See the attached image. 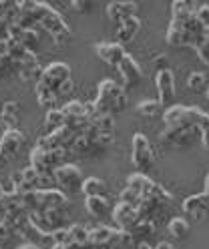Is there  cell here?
<instances>
[{
    "label": "cell",
    "instance_id": "obj_1",
    "mask_svg": "<svg viewBox=\"0 0 209 249\" xmlns=\"http://www.w3.org/2000/svg\"><path fill=\"white\" fill-rule=\"evenodd\" d=\"M91 103L95 111L93 117H115L127 108V90L113 79H103L96 87V99Z\"/></svg>",
    "mask_w": 209,
    "mask_h": 249
},
{
    "label": "cell",
    "instance_id": "obj_2",
    "mask_svg": "<svg viewBox=\"0 0 209 249\" xmlns=\"http://www.w3.org/2000/svg\"><path fill=\"white\" fill-rule=\"evenodd\" d=\"M165 127H193L199 133L209 127V115L197 107H181L173 105L163 113Z\"/></svg>",
    "mask_w": 209,
    "mask_h": 249
},
{
    "label": "cell",
    "instance_id": "obj_3",
    "mask_svg": "<svg viewBox=\"0 0 209 249\" xmlns=\"http://www.w3.org/2000/svg\"><path fill=\"white\" fill-rule=\"evenodd\" d=\"M71 79V67L67 62H51L46 65L44 71H42V76L40 81L37 83V89H44V90H51V92H58V87ZM58 97V95H57Z\"/></svg>",
    "mask_w": 209,
    "mask_h": 249
},
{
    "label": "cell",
    "instance_id": "obj_4",
    "mask_svg": "<svg viewBox=\"0 0 209 249\" xmlns=\"http://www.w3.org/2000/svg\"><path fill=\"white\" fill-rule=\"evenodd\" d=\"M131 163L139 171H147L153 167L155 153H153V147L149 143L147 135H143V133L133 135V139H131Z\"/></svg>",
    "mask_w": 209,
    "mask_h": 249
},
{
    "label": "cell",
    "instance_id": "obj_5",
    "mask_svg": "<svg viewBox=\"0 0 209 249\" xmlns=\"http://www.w3.org/2000/svg\"><path fill=\"white\" fill-rule=\"evenodd\" d=\"M24 141L26 137L20 129H6L2 133V137H0V167H6L12 159L19 157Z\"/></svg>",
    "mask_w": 209,
    "mask_h": 249
},
{
    "label": "cell",
    "instance_id": "obj_6",
    "mask_svg": "<svg viewBox=\"0 0 209 249\" xmlns=\"http://www.w3.org/2000/svg\"><path fill=\"white\" fill-rule=\"evenodd\" d=\"M55 183L62 189V193H80V187H83V173L75 163H62L60 167H57L53 171Z\"/></svg>",
    "mask_w": 209,
    "mask_h": 249
},
{
    "label": "cell",
    "instance_id": "obj_7",
    "mask_svg": "<svg viewBox=\"0 0 209 249\" xmlns=\"http://www.w3.org/2000/svg\"><path fill=\"white\" fill-rule=\"evenodd\" d=\"M195 133H199L193 127H165L161 131V143H165L169 147H187L193 143Z\"/></svg>",
    "mask_w": 209,
    "mask_h": 249
},
{
    "label": "cell",
    "instance_id": "obj_8",
    "mask_svg": "<svg viewBox=\"0 0 209 249\" xmlns=\"http://www.w3.org/2000/svg\"><path fill=\"white\" fill-rule=\"evenodd\" d=\"M38 199H40V207L42 211H67L71 207V199L67 197V193H62L60 189H38Z\"/></svg>",
    "mask_w": 209,
    "mask_h": 249
},
{
    "label": "cell",
    "instance_id": "obj_9",
    "mask_svg": "<svg viewBox=\"0 0 209 249\" xmlns=\"http://www.w3.org/2000/svg\"><path fill=\"white\" fill-rule=\"evenodd\" d=\"M111 217H113V221H115V227L121 229V231H131L137 225V221L141 219L137 209L131 207V205H125V203H117L115 207H113Z\"/></svg>",
    "mask_w": 209,
    "mask_h": 249
},
{
    "label": "cell",
    "instance_id": "obj_10",
    "mask_svg": "<svg viewBox=\"0 0 209 249\" xmlns=\"http://www.w3.org/2000/svg\"><path fill=\"white\" fill-rule=\"evenodd\" d=\"M155 87H157L159 103H171L175 99V74H173V71L171 69L157 71Z\"/></svg>",
    "mask_w": 209,
    "mask_h": 249
},
{
    "label": "cell",
    "instance_id": "obj_11",
    "mask_svg": "<svg viewBox=\"0 0 209 249\" xmlns=\"http://www.w3.org/2000/svg\"><path fill=\"white\" fill-rule=\"evenodd\" d=\"M95 53L101 60H105L111 67H119L121 60L125 58V49L119 42H96L95 44Z\"/></svg>",
    "mask_w": 209,
    "mask_h": 249
},
{
    "label": "cell",
    "instance_id": "obj_12",
    "mask_svg": "<svg viewBox=\"0 0 209 249\" xmlns=\"http://www.w3.org/2000/svg\"><path fill=\"white\" fill-rule=\"evenodd\" d=\"M107 17L111 22L121 24L123 20L137 17V2H129V0H121V2H109L107 4Z\"/></svg>",
    "mask_w": 209,
    "mask_h": 249
},
{
    "label": "cell",
    "instance_id": "obj_13",
    "mask_svg": "<svg viewBox=\"0 0 209 249\" xmlns=\"http://www.w3.org/2000/svg\"><path fill=\"white\" fill-rule=\"evenodd\" d=\"M117 69H119V72H121L127 87H137L141 83V79H143V71L139 67V62L131 54H125V58L121 60V65Z\"/></svg>",
    "mask_w": 209,
    "mask_h": 249
},
{
    "label": "cell",
    "instance_id": "obj_14",
    "mask_svg": "<svg viewBox=\"0 0 209 249\" xmlns=\"http://www.w3.org/2000/svg\"><path fill=\"white\" fill-rule=\"evenodd\" d=\"M185 215H191L193 219H201L203 213L209 211V195L207 193H197V195H189L183 205H181Z\"/></svg>",
    "mask_w": 209,
    "mask_h": 249
},
{
    "label": "cell",
    "instance_id": "obj_15",
    "mask_svg": "<svg viewBox=\"0 0 209 249\" xmlns=\"http://www.w3.org/2000/svg\"><path fill=\"white\" fill-rule=\"evenodd\" d=\"M115 237H117V227H109V225L89 227V243H95V245H113V247H115Z\"/></svg>",
    "mask_w": 209,
    "mask_h": 249
},
{
    "label": "cell",
    "instance_id": "obj_16",
    "mask_svg": "<svg viewBox=\"0 0 209 249\" xmlns=\"http://www.w3.org/2000/svg\"><path fill=\"white\" fill-rule=\"evenodd\" d=\"M42 71H44V67L38 62L37 54H30L19 67V76L26 83H38L40 76H42Z\"/></svg>",
    "mask_w": 209,
    "mask_h": 249
},
{
    "label": "cell",
    "instance_id": "obj_17",
    "mask_svg": "<svg viewBox=\"0 0 209 249\" xmlns=\"http://www.w3.org/2000/svg\"><path fill=\"white\" fill-rule=\"evenodd\" d=\"M60 113L64 119H91L93 117V103H83V101H69L64 103Z\"/></svg>",
    "mask_w": 209,
    "mask_h": 249
},
{
    "label": "cell",
    "instance_id": "obj_18",
    "mask_svg": "<svg viewBox=\"0 0 209 249\" xmlns=\"http://www.w3.org/2000/svg\"><path fill=\"white\" fill-rule=\"evenodd\" d=\"M139 30H141V20L137 17H131V18H127L123 20L119 26H117V42L123 46L127 42H133L135 36L139 35Z\"/></svg>",
    "mask_w": 209,
    "mask_h": 249
},
{
    "label": "cell",
    "instance_id": "obj_19",
    "mask_svg": "<svg viewBox=\"0 0 209 249\" xmlns=\"http://www.w3.org/2000/svg\"><path fill=\"white\" fill-rule=\"evenodd\" d=\"M19 115H20V105L16 101L2 103V115H0V123L4 124V129H19Z\"/></svg>",
    "mask_w": 209,
    "mask_h": 249
},
{
    "label": "cell",
    "instance_id": "obj_20",
    "mask_svg": "<svg viewBox=\"0 0 209 249\" xmlns=\"http://www.w3.org/2000/svg\"><path fill=\"white\" fill-rule=\"evenodd\" d=\"M153 185H155V181L151 177H147L145 173H133L131 177L127 179V187L129 189H133L135 193H139L141 197H147L151 193V189H153Z\"/></svg>",
    "mask_w": 209,
    "mask_h": 249
},
{
    "label": "cell",
    "instance_id": "obj_21",
    "mask_svg": "<svg viewBox=\"0 0 209 249\" xmlns=\"http://www.w3.org/2000/svg\"><path fill=\"white\" fill-rule=\"evenodd\" d=\"M85 209L89 211V215H93V217H105V215H109V211H111V205H109V201H107V197L103 195V197H85Z\"/></svg>",
    "mask_w": 209,
    "mask_h": 249
},
{
    "label": "cell",
    "instance_id": "obj_22",
    "mask_svg": "<svg viewBox=\"0 0 209 249\" xmlns=\"http://www.w3.org/2000/svg\"><path fill=\"white\" fill-rule=\"evenodd\" d=\"M155 225L151 223V221H145V219H139L137 221V225L129 231L131 233V239H133V245H139V243H145L147 241L153 233H155Z\"/></svg>",
    "mask_w": 209,
    "mask_h": 249
},
{
    "label": "cell",
    "instance_id": "obj_23",
    "mask_svg": "<svg viewBox=\"0 0 209 249\" xmlns=\"http://www.w3.org/2000/svg\"><path fill=\"white\" fill-rule=\"evenodd\" d=\"M80 193H83L85 197H103L107 193V185L99 177H87V179H83Z\"/></svg>",
    "mask_w": 209,
    "mask_h": 249
},
{
    "label": "cell",
    "instance_id": "obj_24",
    "mask_svg": "<svg viewBox=\"0 0 209 249\" xmlns=\"http://www.w3.org/2000/svg\"><path fill=\"white\" fill-rule=\"evenodd\" d=\"M16 42H20L24 49L28 51V53H32L35 54V51L38 49V44H40V33L37 28H28V30H22L20 33V36H19V40Z\"/></svg>",
    "mask_w": 209,
    "mask_h": 249
},
{
    "label": "cell",
    "instance_id": "obj_25",
    "mask_svg": "<svg viewBox=\"0 0 209 249\" xmlns=\"http://www.w3.org/2000/svg\"><path fill=\"white\" fill-rule=\"evenodd\" d=\"M64 124V115L60 113V108H48L44 115V129L46 133H53L57 129H60Z\"/></svg>",
    "mask_w": 209,
    "mask_h": 249
},
{
    "label": "cell",
    "instance_id": "obj_26",
    "mask_svg": "<svg viewBox=\"0 0 209 249\" xmlns=\"http://www.w3.org/2000/svg\"><path fill=\"white\" fill-rule=\"evenodd\" d=\"M167 231L173 239H183L189 233V223L183 219V217H173V219L167 223Z\"/></svg>",
    "mask_w": 209,
    "mask_h": 249
},
{
    "label": "cell",
    "instance_id": "obj_27",
    "mask_svg": "<svg viewBox=\"0 0 209 249\" xmlns=\"http://www.w3.org/2000/svg\"><path fill=\"white\" fill-rule=\"evenodd\" d=\"M137 113L143 115V117H147V119L157 117V115L161 113V103H159V99H143V101L137 105Z\"/></svg>",
    "mask_w": 209,
    "mask_h": 249
},
{
    "label": "cell",
    "instance_id": "obj_28",
    "mask_svg": "<svg viewBox=\"0 0 209 249\" xmlns=\"http://www.w3.org/2000/svg\"><path fill=\"white\" fill-rule=\"evenodd\" d=\"M69 235H71V241L73 243L85 245V243H89V227L83 225V223H73L69 227Z\"/></svg>",
    "mask_w": 209,
    "mask_h": 249
},
{
    "label": "cell",
    "instance_id": "obj_29",
    "mask_svg": "<svg viewBox=\"0 0 209 249\" xmlns=\"http://www.w3.org/2000/svg\"><path fill=\"white\" fill-rule=\"evenodd\" d=\"M197 4L189 2V0H175L171 4V17H187V14H195Z\"/></svg>",
    "mask_w": 209,
    "mask_h": 249
},
{
    "label": "cell",
    "instance_id": "obj_30",
    "mask_svg": "<svg viewBox=\"0 0 209 249\" xmlns=\"http://www.w3.org/2000/svg\"><path fill=\"white\" fill-rule=\"evenodd\" d=\"M96 133H113L115 131V117H93L89 119Z\"/></svg>",
    "mask_w": 209,
    "mask_h": 249
},
{
    "label": "cell",
    "instance_id": "obj_31",
    "mask_svg": "<svg viewBox=\"0 0 209 249\" xmlns=\"http://www.w3.org/2000/svg\"><path fill=\"white\" fill-rule=\"evenodd\" d=\"M187 87L191 90H201L203 87H207V76L199 71H193L189 76H187Z\"/></svg>",
    "mask_w": 209,
    "mask_h": 249
},
{
    "label": "cell",
    "instance_id": "obj_32",
    "mask_svg": "<svg viewBox=\"0 0 209 249\" xmlns=\"http://www.w3.org/2000/svg\"><path fill=\"white\" fill-rule=\"evenodd\" d=\"M14 71H19V65L8 54H0V79H6Z\"/></svg>",
    "mask_w": 209,
    "mask_h": 249
},
{
    "label": "cell",
    "instance_id": "obj_33",
    "mask_svg": "<svg viewBox=\"0 0 209 249\" xmlns=\"http://www.w3.org/2000/svg\"><path fill=\"white\" fill-rule=\"evenodd\" d=\"M119 199H121V201H119V203H125V205H131V207H135V209H137V207H139V203H141V199H143V197H141L139 193H135L133 189H129V187H127V189H125V191H121Z\"/></svg>",
    "mask_w": 209,
    "mask_h": 249
},
{
    "label": "cell",
    "instance_id": "obj_34",
    "mask_svg": "<svg viewBox=\"0 0 209 249\" xmlns=\"http://www.w3.org/2000/svg\"><path fill=\"white\" fill-rule=\"evenodd\" d=\"M195 53H197V56H199V60L203 62V65L209 67V28H207V33H205L203 40L195 46Z\"/></svg>",
    "mask_w": 209,
    "mask_h": 249
},
{
    "label": "cell",
    "instance_id": "obj_35",
    "mask_svg": "<svg viewBox=\"0 0 209 249\" xmlns=\"http://www.w3.org/2000/svg\"><path fill=\"white\" fill-rule=\"evenodd\" d=\"M20 175H22V181L32 183V185H37V181H38V171L35 167H30V165L20 171ZM37 189H38V187H37Z\"/></svg>",
    "mask_w": 209,
    "mask_h": 249
},
{
    "label": "cell",
    "instance_id": "obj_36",
    "mask_svg": "<svg viewBox=\"0 0 209 249\" xmlns=\"http://www.w3.org/2000/svg\"><path fill=\"white\" fill-rule=\"evenodd\" d=\"M195 18L203 24V26H209V4H197L195 8Z\"/></svg>",
    "mask_w": 209,
    "mask_h": 249
},
{
    "label": "cell",
    "instance_id": "obj_37",
    "mask_svg": "<svg viewBox=\"0 0 209 249\" xmlns=\"http://www.w3.org/2000/svg\"><path fill=\"white\" fill-rule=\"evenodd\" d=\"M71 6L75 12H89L93 8V2H89V0H73Z\"/></svg>",
    "mask_w": 209,
    "mask_h": 249
},
{
    "label": "cell",
    "instance_id": "obj_38",
    "mask_svg": "<svg viewBox=\"0 0 209 249\" xmlns=\"http://www.w3.org/2000/svg\"><path fill=\"white\" fill-rule=\"evenodd\" d=\"M73 89H75V83H73V79L64 81V83L58 87V92H57V95H58V99H64L67 95H71V92H73Z\"/></svg>",
    "mask_w": 209,
    "mask_h": 249
},
{
    "label": "cell",
    "instance_id": "obj_39",
    "mask_svg": "<svg viewBox=\"0 0 209 249\" xmlns=\"http://www.w3.org/2000/svg\"><path fill=\"white\" fill-rule=\"evenodd\" d=\"M153 62H155V67H157V71H163V69H169V67H167V56H165V54H155Z\"/></svg>",
    "mask_w": 209,
    "mask_h": 249
},
{
    "label": "cell",
    "instance_id": "obj_40",
    "mask_svg": "<svg viewBox=\"0 0 209 249\" xmlns=\"http://www.w3.org/2000/svg\"><path fill=\"white\" fill-rule=\"evenodd\" d=\"M199 137H201V143H203L205 151H209V127H207V129H203V131L199 133Z\"/></svg>",
    "mask_w": 209,
    "mask_h": 249
},
{
    "label": "cell",
    "instance_id": "obj_41",
    "mask_svg": "<svg viewBox=\"0 0 209 249\" xmlns=\"http://www.w3.org/2000/svg\"><path fill=\"white\" fill-rule=\"evenodd\" d=\"M16 249H42V247H40V245H37V243H30V241H26V243L19 245Z\"/></svg>",
    "mask_w": 209,
    "mask_h": 249
},
{
    "label": "cell",
    "instance_id": "obj_42",
    "mask_svg": "<svg viewBox=\"0 0 209 249\" xmlns=\"http://www.w3.org/2000/svg\"><path fill=\"white\" fill-rule=\"evenodd\" d=\"M6 217H8V209H6L2 203H0V223H4Z\"/></svg>",
    "mask_w": 209,
    "mask_h": 249
},
{
    "label": "cell",
    "instance_id": "obj_43",
    "mask_svg": "<svg viewBox=\"0 0 209 249\" xmlns=\"http://www.w3.org/2000/svg\"><path fill=\"white\" fill-rule=\"evenodd\" d=\"M155 249H173V245L171 243H167V241H161V243H157V247Z\"/></svg>",
    "mask_w": 209,
    "mask_h": 249
},
{
    "label": "cell",
    "instance_id": "obj_44",
    "mask_svg": "<svg viewBox=\"0 0 209 249\" xmlns=\"http://www.w3.org/2000/svg\"><path fill=\"white\" fill-rule=\"evenodd\" d=\"M137 249H155V247H151L147 241H145V243H139V245H137Z\"/></svg>",
    "mask_w": 209,
    "mask_h": 249
},
{
    "label": "cell",
    "instance_id": "obj_45",
    "mask_svg": "<svg viewBox=\"0 0 209 249\" xmlns=\"http://www.w3.org/2000/svg\"><path fill=\"white\" fill-rule=\"evenodd\" d=\"M203 193H207V195H209V173L205 175V191H203Z\"/></svg>",
    "mask_w": 209,
    "mask_h": 249
},
{
    "label": "cell",
    "instance_id": "obj_46",
    "mask_svg": "<svg viewBox=\"0 0 209 249\" xmlns=\"http://www.w3.org/2000/svg\"><path fill=\"white\" fill-rule=\"evenodd\" d=\"M4 131H6V129H4V124L0 123V137H2V133H4Z\"/></svg>",
    "mask_w": 209,
    "mask_h": 249
},
{
    "label": "cell",
    "instance_id": "obj_47",
    "mask_svg": "<svg viewBox=\"0 0 209 249\" xmlns=\"http://www.w3.org/2000/svg\"><path fill=\"white\" fill-rule=\"evenodd\" d=\"M2 193H4V189H2V183H0V199H2Z\"/></svg>",
    "mask_w": 209,
    "mask_h": 249
},
{
    "label": "cell",
    "instance_id": "obj_48",
    "mask_svg": "<svg viewBox=\"0 0 209 249\" xmlns=\"http://www.w3.org/2000/svg\"><path fill=\"white\" fill-rule=\"evenodd\" d=\"M205 95H207V99H209V85H207V90H205Z\"/></svg>",
    "mask_w": 209,
    "mask_h": 249
},
{
    "label": "cell",
    "instance_id": "obj_49",
    "mask_svg": "<svg viewBox=\"0 0 209 249\" xmlns=\"http://www.w3.org/2000/svg\"><path fill=\"white\" fill-rule=\"evenodd\" d=\"M0 115H2V103H0Z\"/></svg>",
    "mask_w": 209,
    "mask_h": 249
}]
</instances>
